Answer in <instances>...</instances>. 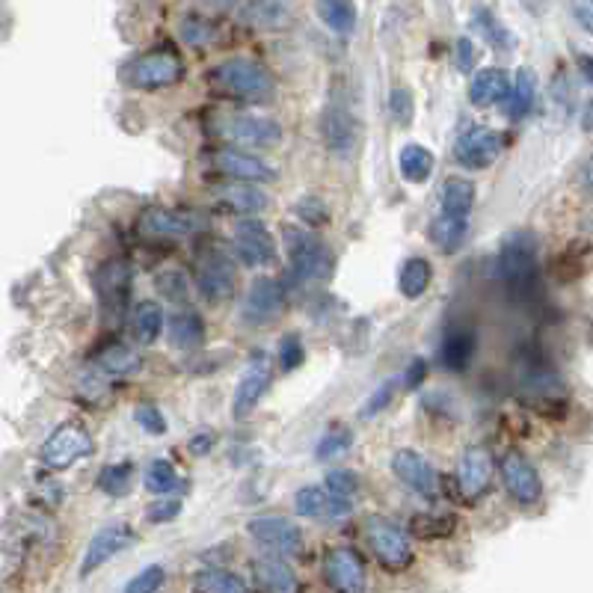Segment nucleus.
Masks as SVG:
<instances>
[{
  "instance_id": "obj_18",
  "label": "nucleus",
  "mask_w": 593,
  "mask_h": 593,
  "mask_svg": "<svg viewBox=\"0 0 593 593\" xmlns=\"http://www.w3.org/2000/svg\"><path fill=\"white\" fill-rule=\"evenodd\" d=\"M131 540H134V531L125 522L101 528L86 546L84 561H81V576H92L95 570H101L113 555H119L125 546H131Z\"/></svg>"
},
{
  "instance_id": "obj_6",
  "label": "nucleus",
  "mask_w": 593,
  "mask_h": 593,
  "mask_svg": "<svg viewBox=\"0 0 593 593\" xmlns=\"http://www.w3.org/2000/svg\"><path fill=\"white\" fill-rule=\"evenodd\" d=\"M181 78H184V60L170 48L146 51L128 66V84L137 89H164L178 84Z\"/></svg>"
},
{
  "instance_id": "obj_16",
  "label": "nucleus",
  "mask_w": 593,
  "mask_h": 593,
  "mask_svg": "<svg viewBox=\"0 0 593 593\" xmlns=\"http://www.w3.org/2000/svg\"><path fill=\"white\" fill-rule=\"evenodd\" d=\"M235 255L247 267H267L276 261V241L261 220H241L235 226Z\"/></svg>"
},
{
  "instance_id": "obj_4",
  "label": "nucleus",
  "mask_w": 593,
  "mask_h": 593,
  "mask_svg": "<svg viewBox=\"0 0 593 593\" xmlns=\"http://www.w3.org/2000/svg\"><path fill=\"white\" fill-rule=\"evenodd\" d=\"M365 543L371 546L374 558L389 570V573H401L410 567L413 561V543L407 537L404 528H398L395 522L383 519V516H371L365 522Z\"/></svg>"
},
{
  "instance_id": "obj_34",
  "label": "nucleus",
  "mask_w": 593,
  "mask_h": 593,
  "mask_svg": "<svg viewBox=\"0 0 593 593\" xmlns=\"http://www.w3.org/2000/svg\"><path fill=\"white\" fill-rule=\"evenodd\" d=\"M433 167H436L433 152H427L424 146H416V143L404 146L401 155H398V170H401V175H404L407 181H413V184L427 181V178L433 175Z\"/></svg>"
},
{
  "instance_id": "obj_56",
  "label": "nucleus",
  "mask_w": 593,
  "mask_h": 593,
  "mask_svg": "<svg viewBox=\"0 0 593 593\" xmlns=\"http://www.w3.org/2000/svg\"><path fill=\"white\" fill-rule=\"evenodd\" d=\"M211 445H214V436H208V433H199V436L190 439V451H193L196 457H205V454L211 451Z\"/></svg>"
},
{
  "instance_id": "obj_5",
  "label": "nucleus",
  "mask_w": 593,
  "mask_h": 593,
  "mask_svg": "<svg viewBox=\"0 0 593 593\" xmlns=\"http://www.w3.org/2000/svg\"><path fill=\"white\" fill-rule=\"evenodd\" d=\"M496 270L502 276V282L510 291H522L534 282L537 273V247L534 238L528 232H516L502 244L499 258H496Z\"/></svg>"
},
{
  "instance_id": "obj_7",
  "label": "nucleus",
  "mask_w": 593,
  "mask_h": 593,
  "mask_svg": "<svg viewBox=\"0 0 593 593\" xmlns=\"http://www.w3.org/2000/svg\"><path fill=\"white\" fill-rule=\"evenodd\" d=\"M92 454V436L78 422L60 424L42 445V463L54 472L69 469Z\"/></svg>"
},
{
  "instance_id": "obj_32",
  "label": "nucleus",
  "mask_w": 593,
  "mask_h": 593,
  "mask_svg": "<svg viewBox=\"0 0 593 593\" xmlns=\"http://www.w3.org/2000/svg\"><path fill=\"white\" fill-rule=\"evenodd\" d=\"M131 330H134V339L140 344H155L164 333V312L158 303L146 300L134 309V318H131Z\"/></svg>"
},
{
  "instance_id": "obj_3",
  "label": "nucleus",
  "mask_w": 593,
  "mask_h": 593,
  "mask_svg": "<svg viewBox=\"0 0 593 593\" xmlns=\"http://www.w3.org/2000/svg\"><path fill=\"white\" fill-rule=\"evenodd\" d=\"M214 134L229 143V149H273L282 143V128L276 119L267 116H250V113H232L217 116Z\"/></svg>"
},
{
  "instance_id": "obj_59",
  "label": "nucleus",
  "mask_w": 593,
  "mask_h": 593,
  "mask_svg": "<svg viewBox=\"0 0 593 593\" xmlns=\"http://www.w3.org/2000/svg\"><path fill=\"white\" fill-rule=\"evenodd\" d=\"M579 66L585 69V78L593 84V57H579Z\"/></svg>"
},
{
  "instance_id": "obj_2",
  "label": "nucleus",
  "mask_w": 593,
  "mask_h": 593,
  "mask_svg": "<svg viewBox=\"0 0 593 593\" xmlns=\"http://www.w3.org/2000/svg\"><path fill=\"white\" fill-rule=\"evenodd\" d=\"M285 250H288V267L297 282H324L333 276V253L321 238H315L309 229L285 226L282 232Z\"/></svg>"
},
{
  "instance_id": "obj_11",
  "label": "nucleus",
  "mask_w": 593,
  "mask_h": 593,
  "mask_svg": "<svg viewBox=\"0 0 593 593\" xmlns=\"http://www.w3.org/2000/svg\"><path fill=\"white\" fill-rule=\"evenodd\" d=\"M324 582L333 593H365L368 588V573L356 549L336 546L324 558Z\"/></svg>"
},
{
  "instance_id": "obj_57",
  "label": "nucleus",
  "mask_w": 593,
  "mask_h": 593,
  "mask_svg": "<svg viewBox=\"0 0 593 593\" xmlns=\"http://www.w3.org/2000/svg\"><path fill=\"white\" fill-rule=\"evenodd\" d=\"M582 187L593 193V158L585 164V170H582Z\"/></svg>"
},
{
  "instance_id": "obj_21",
  "label": "nucleus",
  "mask_w": 593,
  "mask_h": 593,
  "mask_svg": "<svg viewBox=\"0 0 593 593\" xmlns=\"http://www.w3.org/2000/svg\"><path fill=\"white\" fill-rule=\"evenodd\" d=\"M214 167L226 172L235 181H270V178H276V172L267 161L255 158L244 149H229V146L214 152Z\"/></svg>"
},
{
  "instance_id": "obj_28",
  "label": "nucleus",
  "mask_w": 593,
  "mask_h": 593,
  "mask_svg": "<svg viewBox=\"0 0 593 593\" xmlns=\"http://www.w3.org/2000/svg\"><path fill=\"white\" fill-rule=\"evenodd\" d=\"M442 208L445 214L466 220L475 208V184L469 178H448L442 184Z\"/></svg>"
},
{
  "instance_id": "obj_47",
  "label": "nucleus",
  "mask_w": 593,
  "mask_h": 593,
  "mask_svg": "<svg viewBox=\"0 0 593 593\" xmlns=\"http://www.w3.org/2000/svg\"><path fill=\"white\" fill-rule=\"evenodd\" d=\"M294 214H297L303 223H309V226H324V223L330 220V211H327V205H324L318 196H303V199L294 205Z\"/></svg>"
},
{
  "instance_id": "obj_10",
  "label": "nucleus",
  "mask_w": 593,
  "mask_h": 593,
  "mask_svg": "<svg viewBox=\"0 0 593 593\" xmlns=\"http://www.w3.org/2000/svg\"><path fill=\"white\" fill-rule=\"evenodd\" d=\"M196 288L208 303H226L235 294V264L217 250L199 255L196 264Z\"/></svg>"
},
{
  "instance_id": "obj_17",
  "label": "nucleus",
  "mask_w": 593,
  "mask_h": 593,
  "mask_svg": "<svg viewBox=\"0 0 593 593\" xmlns=\"http://www.w3.org/2000/svg\"><path fill=\"white\" fill-rule=\"evenodd\" d=\"M282 306H285L282 285H279L276 279L261 276V279H255L253 285H250V291H247V297H244L241 318H244L250 327H264V324H270V321L279 318Z\"/></svg>"
},
{
  "instance_id": "obj_51",
  "label": "nucleus",
  "mask_w": 593,
  "mask_h": 593,
  "mask_svg": "<svg viewBox=\"0 0 593 593\" xmlns=\"http://www.w3.org/2000/svg\"><path fill=\"white\" fill-rule=\"evenodd\" d=\"M389 107H392V116L401 122V125H410L413 122V95L410 89H392V98H389Z\"/></svg>"
},
{
  "instance_id": "obj_41",
  "label": "nucleus",
  "mask_w": 593,
  "mask_h": 593,
  "mask_svg": "<svg viewBox=\"0 0 593 593\" xmlns=\"http://www.w3.org/2000/svg\"><path fill=\"white\" fill-rule=\"evenodd\" d=\"M131 463H119V466H104L98 475V490H104L107 496H122L131 487Z\"/></svg>"
},
{
  "instance_id": "obj_23",
  "label": "nucleus",
  "mask_w": 593,
  "mask_h": 593,
  "mask_svg": "<svg viewBox=\"0 0 593 593\" xmlns=\"http://www.w3.org/2000/svg\"><path fill=\"white\" fill-rule=\"evenodd\" d=\"M253 573L261 593H300V579L285 564V558H258Z\"/></svg>"
},
{
  "instance_id": "obj_39",
  "label": "nucleus",
  "mask_w": 593,
  "mask_h": 593,
  "mask_svg": "<svg viewBox=\"0 0 593 593\" xmlns=\"http://www.w3.org/2000/svg\"><path fill=\"white\" fill-rule=\"evenodd\" d=\"M241 15L253 27H282L288 21V6L282 3H250L241 9Z\"/></svg>"
},
{
  "instance_id": "obj_27",
  "label": "nucleus",
  "mask_w": 593,
  "mask_h": 593,
  "mask_svg": "<svg viewBox=\"0 0 593 593\" xmlns=\"http://www.w3.org/2000/svg\"><path fill=\"white\" fill-rule=\"evenodd\" d=\"M324 140L333 152H350L356 146V122L347 110L333 107L327 116H324Z\"/></svg>"
},
{
  "instance_id": "obj_42",
  "label": "nucleus",
  "mask_w": 593,
  "mask_h": 593,
  "mask_svg": "<svg viewBox=\"0 0 593 593\" xmlns=\"http://www.w3.org/2000/svg\"><path fill=\"white\" fill-rule=\"evenodd\" d=\"M181 39H184L190 48H205V45L214 39V27H211L205 18L184 15V18H181Z\"/></svg>"
},
{
  "instance_id": "obj_22",
  "label": "nucleus",
  "mask_w": 593,
  "mask_h": 593,
  "mask_svg": "<svg viewBox=\"0 0 593 593\" xmlns=\"http://www.w3.org/2000/svg\"><path fill=\"white\" fill-rule=\"evenodd\" d=\"M294 510L303 519H339L350 513V502L336 499L327 487H303L294 496Z\"/></svg>"
},
{
  "instance_id": "obj_13",
  "label": "nucleus",
  "mask_w": 593,
  "mask_h": 593,
  "mask_svg": "<svg viewBox=\"0 0 593 593\" xmlns=\"http://www.w3.org/2000/svg\"><path fill=\"white\" fill-rule=\"evenodd\" d=\"M502 134L493 131V128H484V125H475V128H466L460 137H457V146H454V155L457 161L466 167V170H487L499 161L502 155Z\"/></svg>"
},
{
  "instance_id": "obj_37",
  "label": "nucleus",
  "mask_w": 593,
  "mask_h": 593,
  "mask_svg": "<svg viewBox=\"0 0 593 593\" xmlns=\"http://www.w3.org/2000/svg\"><path fill=\"white\" fill-rule=\"evenodd\" d=\"M196 593H250V591H247V585H244L235 573L211 567V570H202V573L196 576Z\"/></svg>"
},
{
  "instance_id": "obj_12",
  "label": "nucleus",
  "mask_w": 593,
  "mask_h": 593,
  "mask_svg": "<svg viewBox=\"0 0 593 593\" xmlns=\"http://www.w3.org/2000/svg\"><path fill=\"white\" fill-rule=\"evenodd\" d=\"M499 472H502L508 493L522 508H531L543 499V481H540L534 463L522 451H508L499 463Z\"/></svg>"
},
{
  "instance_id": "obj_26",
  "label": "nucleus",
  "mask_w": 593,
  "mask_h": 593,
  "mask_svg": "<svg viewBox=\"0 0 593 593\" xmlns=\"http://www.w3.org/2000/svg\"><path fill=\"white\" fill-rule=\"evenodd\" d=\"M508 92V75H505L502 69H481V72L472 78V86H469V98H472V104H478V107H490V104L508 98Z\"/></svg>"
},
{
  "instance_id": "obj_1",
  "label": "nucleus",
  "mask_w": 593,
  "mask_h": 593,
  "mask_svg": "<svg viewBox=\"0 0 593 593\" xmlns=\"http://www.w3.org/2000/svg\"><path fill=\"white\" fill-rule=\"evenodd\" d=\"M208 84L217 95L235 98V101H264L273 95V78L270 72L250 57H229L220 66L211 69Z\"/></svg>"
},
{
  "instance_id": "obj_45",
  "label": "nucleus",
  "mask_w": 593,
  "mask_h": 593,
  "mask_svg": "<svg viewBox=\"0 0 593 593\" xmlns=\"http://www.w3.org/2000/svg\"><path fill=\"white\" fill-rule=\"evenodd\" d=\"M327 490L341 502H350L359 493V478L350 469H330L327 472Z\"/></svg>"
},
{
  "instance_id": "obj_35",
  "label": "nucleus",
  "mask_w": 593,
  "mask_h": 593,
  "mask_svg": "<svg viewBox=\"0 0 593 593\" xmlns=\"http://www.w3.org/2000/svg\"><path fill=\"white\" fill-rule=\"evenodd\" d=\"M315 12H318V18H321L333 33H341V36L353 33L356 24H359L356 6H353V3H344V0H321V3L315 6Z\"/></svg>"
},
{
  "instance_id": "obj_33",
  "label": "nucleus",
  "mask_w": 593,
  "mask_h": 593,
  "mask_svg": "<svg viewBox=\"0 0 593 593\" xmlns=\"http://www.w3.org/2000/svg\"><path fill=\"white\" fill-rule=\"evenodd\" d=\"M430 241L436 244V250L442 253H457L466 241V220L442 214L430 223Z\"/></svg>"
},
{
  "instance_id": "obj_14",
  "label": "nucleus",
  "mask_w": 593,
  "mask_h": 593,
  "mask_svg": "<svg viewBox=\"0 0 593 593\" xmlns=\"http://www.w3.org/2000/svg\"><path fill=\"white\" fill-rule=\"evenodd\" d=\"M270 377H273V362L264 350H258L250 356L241 380H238V389H235V401H232V416L235 419H247L258 407L261 395L267 392L270 386Z\"/></svg>"
},
{
  "instance_id": "obj_38",
  "label": "nucleus",
  "mask_w": 593,
  "mask_h": 593,
  "mask_svg": "<svg viewBox=\"0 0 593 593\" xmlns=\"http://www.w3.org/2000/svg\"><path fill=\"white\" fill-rule=\"evenodd\" d=\"M178 487V469L172 466L167 457H158L149 463L146 469V490L155 493V496H167Z\"/></svg>"
},
{
  "instance_id": "obj_19",
  "label": "nucleus",
  "mask_w": 593,
  "mask_h": 593,
  "mask_svg": "<svg viewBox=\"0 0 593 593\" xmlns=\"http://www.w3.org/2000/svg\"><path fill=\"white\" fill-rule=\"evenodd\" d=\"M128 288H131V273H128L125 261L101 264V270L95 276V291H98V300L104 306V315H119L122 318V309H125V300H128Z\"/></svg>"
},
{
  "instance_id": "obj_8",
  "label": "nucleus",
  "mask_w": 593,
  "mask_h": 593,
  "mask_svg": "<svg viewBox=\"0 0 593 593\" xmlns=\"http://www.w3.org/2000/svg\"><path fill=\"white\" fill-rule=\"evenodd\" d=\"M250 537L258 546H264L267 552H273V558H297L303 555V531L282 519V516H258L247 525Z\"/></svg>"
},
{
  "instance_id": "obj_20",
  "label": "nucleus",
  "mask_w": 593,
  "mask_h": 593,
  "mask_svg": "<svg viewBox=\"0 0 593 593\" xmlns=\"http://www.w3.org/2000/svg\"><path fill=\"white\" fill-rule=\"evenodd\" d=\"M392 472H395V478L404 484V487H410V490H416L419 496H436V472H433V466L427 463V457H422L419 451H413V448H401V451H395V457H392Z\"/></svg>"
},
{
  "instance_id": "obj_31",
  "label": "nucleus",
  "mask_w": 593,
  "mask_h": 593,
  "mask_svg": "<svg viewBox=\"0 0 593 593\" xmlns=\"http://www.w3.org/2000/svg\"><path fill=\"white\" fill-rule=\"evenodd\" d=\"M170 341L178 350H196L205 341V324L196 312H175L170 318Z\"/></svg>"
},
{
  "instance_id": "obj_58",
  "label": "nucleus",
  "mask_w": 593,
  "mask_h": 593,
  "mask_svg": "<svg viewBox=\"0 0 593 593\" xmlns=\"http://www.w3.org/2000/svg\"><path fill=\"white\" fill-rule=\"evenodd\" d=\"M582 128H585V131H593V98L588 101V107H585V116H582Z\"/></svg>"
},
{
  "instance_id": "obj_49",
  "label": "nucleus",
  "mask_w": 593,
  "mask_h": 593,
  "mask_svg": "<svg viewBox=\"0 0 593 593\" xmlns=\"http://www.w3.org/2000/svg\"><path fill=\"white\" fill-rule=\"evenodd\" d=\"M134 419H137V424H140L146 433H152V436H164V433H167V419H164V413H161L155 404H140V407L134 410Z\"/></svg>"
},
{
  "instance_id": "obj_52",
  "label": "nucleus",
  "mask_w": 593,
  "mask_h": 593,
  "mask_svg": "<svg viewBox=\"0 0 593 593\" xmlns=\"http://www.w3.org/2000/svg\"><path fill=\"white\" fill-rule=\"evenodd\" d=\"M454 54H457V66L463 69V72H472L475 69V42L472 39H457V48H454Z\"/></svg>"
},
{
  "instance_id": "obj_30",
  "label": "nucleus",
  "mask_w": 593,
  "mask_h": 593,
  "mask_svg": "<svg viewBox=\"0 0 593 593\" xmlns=\"http://www.w3.org/2000/svg\"><path fill=\"white\" fill-rule=\"evenodd\" d=\"M430 279H433V267H430V261L422 258V255H413V258H407V261H404V267H401L398 288H401V294H404V297L419 300L424 291L430 288Z\"/></svg>"
},
{
  "instance_id": "obj_53",
  "label": "nucleus",
  "mask_w": 593,
  "mask_h": 593,
  "mask_svg": "<svg viewBox=\"0 0 593 593\" xmlns=\"http://www.w3.org/2000/svg\"><path fill=\"white\" fill-rule=\"evenodd\" d=\"M570 12H573V18L582 24V30L585 33H591L593 36V0H582V3H573L570 6Z\"/></svg>"
},
{
  "instance_id": "obj_9",
  "label": "nucleus",
  "mask_w": 593,
  "mask_h": 593,
  "mask_svg": "<svg viewBox=\"0 0 593 593\" xmlns=\"http://www.w3.org/2000/svg\"><path fill=\"white\" fill-rule=\"evenodd\" d=\"M137 229H140V235H146L152 241H178V238H190V235L202 232L205 220L193 211L149 208V211H143Z\"/></svg>"
},
{
  "instance_id": "obj_15",
  "label": "nucleus",
  "mask_w": 593,
  "mask_h": 593,
  "mask_svg": "<svg viewBox=\"0 0 593 593\" xmlns=\"http://www.w3.org/2000/svg\"><path fill=\"white\" fill-rule=\"evenodd\" d=\"M493 475H496V460H493L490 448H484V445L469 448L460 457V466H457V490H460V496L466 502L481 499L490 490Z\"/></svg>"
},
{
  "instance_id": "obj_43",
  "label": "nucleus",
  "mask_w": 593,
  "mask_h": 593,
  "mask_svg": "<svg viewBox=\"0 0 593 593\" xmlns=\"http://www.w3.org/2000/svg\"><path fill=\"white\" fill-rule=\"evenodd\" d=\"M472 24L478 27V33L481 36H487L496 48H505V45H510V36L505 33V27L493 18V12L490 9H475L472 12ZM508 51V48H505Z\"/></svg>"
},
{
  "instance_id": "obj_44",
  "label": "nucleus",
  "mask_w": 593,
  "mask_h": 593,
  "mask_svg": "<svg viewBox=\"0 0 593 593\" xmlns=\"http://www.w3.org/2000/svg\"><path fill=\"white\" fill-rule=\"evenodd\" d=\"M164 582H167V570H164L161 564H152V567L140 570V573L125 585V591L122 593H158Z\"/></svg>"
},
{
  "instance_id": "obj_55",
  "label": "nucleus",
  "mask_w": 593,
  "mask_h": 593,
  "mask_svg": "<svg viewBox=\"0 0 593 593\" xmlns=\"http://www.w3.org/2000/svg\"><path fill=\"white\" fill-rule=\"evenodd\" d=\"M389 398H392V383H383V389H377V392L371 395V401H368V407L362 410V416H374L377 410H383V407L389 404Z\"/></svg>"
},
{
  "instance_id": "obj_24",
  "label": "nucleus",
  "mask_w": 593,
  "mask_h": 593,
  "mask_svg": "<svg viewBox=\"0 0 593 593\" xmlns=\"http://www.w3.org/2000/svg\"><path fill=\"white\" fill-rule=\"evenodd\" d=\"M478 350V336L466 327H454L445 333V339L439 344V356H442V365L448 371H463L469 368L472 356Z\"/></svg>"
},
{
  "instance_id": "obj_36",
  "label": "nucleus",
  "mask_w": 593,
  "mask_h": 593,
  "mask_svg": "<svg viewBox=\"0 0 593 593\" xmlns=\"http://www.w3.org/2000/svg\"><path fill=\"white\" fill-rule=\"evenodd\" d=\"M140 365V356L128 347V344H107L101 353H98V368L110 377H125L131 371H137Z\"/></svg>"
},
{
  "instance_id": "obj_40",
  "label": "nucleus",
  "mask_w": 593,
  "mask_h": 593,
  "mask_svg": "<svg viewBox=\"0 0 593 593\" xmlns=\"http://www.w3.org/2000/svg\"><path fill=\"white\" fill-rule=\"evenodd\" d=\"M350 445H353V430H347V427H333V430H327L324 433V439L318 442V460H339L344 457L347 451H350Z\"/></svg>"
},
{
  "instance_id": "obj_54",
  "label": "nucleus",
  "mask_w": 593,
  "mask_h": 593,
  "mask_svg": "<svg viewBox=\"0 0 593 593\" xmlns=\"http://www.w3.org/2000/svg\"><path fill=\"white\" fill-rule=\"evenodd\" d=\"M404 380H407V389H419L424 380H427V362L424 359H413L410 368H407V374H404Z\"/></svg>"
},
{
  "instance_id": "obj_46",
  "label": "nucleus",
  "mask_w": 593,
  "mask_h": 593,
  "mask_svg": "<svg viewBox=\"0 0 593 593\" xmlns=\"http://www.w3.org/2000/svg\"><path fill=\"white\" fill-rule=\"evenodd\" d=\"M303 359H306V347H303V341L300 336H285V339L279 341V368L288 374V371H294V368H300L303 365Z\"/></svg>"
},
{
  "instance_id": "obj_25",
  "label": "nucleus",
  "mask_w": 593,
  "mask_h": 593,
  "mask_svg": "<svg viewBox=\"0 0 593 593\" xmlns=\"http://www.w3.org/2000/svg\"><path fill=\"white\" fill-rule=\"evenodd\" d=\"M220 202L232 211V214H261L267 208V193L261 187H253V184H223L217 190Z\"/></svg>"
},
{
  "instance_id": "obj_29",
  "label": "nucleus",
  "mask_w": 593,
  "mask_h": 593,
  "mask_svg": "<svg viewBox=\"0 0 593 593\" xmlns=\"http://www.w3.org/2000/svg\"><path fill=\"white\" fill-rule=\"evenodd\" d=\"M534 98H537V81H534L531 69H519L508 98H505V110H508L510 119H525L534 107Z\"/></svg>"
},
{
  "instance_id": "obj_50",
  "label": "nucleus",
  "mask_w": 593,
  "mask_h": 593,
  "mask_svg": "<svg viewBox=\"0 0 593 593\" xmlns=\"http://www.w3.org/2000/svg\"><path fill=\"white\" fill-rule=\"evenodd\" d=\"M178 513H181V502L178 499H158V502H152L149 510H146V522L149 525H164V522H172Z\"/></svg>"
},
{
  "instance_id": "obj_48",
  "label": "nucleus",
  "mask_w": 593,
  "mask_h": 593,
  "mask_svg": "<svg viewBox=\"0 0 593 593\" xmlns=\"http://www.w3.org/2000/svg\"><path fill=\"white\" fill-rule=\"evenodd\" d=\"M155 285H158V291H161L167 300H184L190 282H187V276H184L181 270H164V273L155 276Z\"/></svg>"
}]
</instances>
